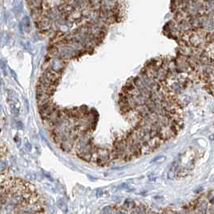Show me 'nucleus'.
<instances>
[{"label": "nucleus", "mask_w": 214, "mask_h": 214, "mask_svg": "<svg viewBox=\"0 0 214 214\" xmlns=\"http://www.w3.org/2000/svg\"><path fill=\"white\" fill-rule=\"evenodd\" d=\"M153 150L152 149V148L150 147V145L148 144V143H144L141 145V153L142 155H147V154H149L150 152H152Z\"/></svg>", "instance_id": "3"}, {"label": "nucleus", "mask_w": 214, "mask_h": 214, "mask_svg": "<svg viewBox=\"0 0 214 214\" xmlns=\"http://www.w3.org/2000/svg\"><path fill=\"white\" fill-rule=\"evenodd\" d=\"M11 75H14V78L15 79H17V75H16V74L15 73V71H14L13 70H11Z\"/></svg>", "instance_id": "5"}, {"label": "nucleus", "mask_w": 214, "mask_h": 214, "mask_svg": "<svg viewBox=\"0 0 214 214\" xmlns=\"http://www.w3.org/2000/svg\"><path fill=\"white\" fill-rule=\"evenodd\" d=\"M178 170H179V164L177 163L176 161H175V162L172 163L171 167L169 168V171L168 172V179H175L176 177V174H177Z\"/></svg>", "instance_id": "1"}, {"label": "nucleus", "mask_w": 214, "mask_h": 214, "mask_svg": "<svg viewBox=\"0 0 214 214\" xmlns=\"http://www.w3.org/2000/svg\"><path fill=\"white\" fill-rule=\"evenodd\" d=\"M23 24H24V27L26 28V27H30L31 26V20H29L28 17H24V20H23Z\"/></svg>", "instance_id": "4"}, {"label": "nucleus", "mask_w": 214, "mask_h": 214, "mask_svg": "<svg viewBox=\"0 0 214 214\" xmlns=\"http://www.w3.org/2000/svg\"><path fill=\"white\" fill-rule=\"evenodd\" d=\"M136 206V204L133 201V200L132 199H127L126 201L124 203V205H123V209H124L125 211L127 210H132Z\"/></svg>", "instance_id": "2"}]
</instances>
